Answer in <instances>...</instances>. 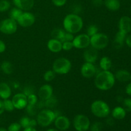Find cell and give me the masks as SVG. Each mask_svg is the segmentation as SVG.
Segmentation results:
<instances>
[{"label": "cell", "instance_id": "836d02e7", "mask_svg": "<svg viewBox=\"0 0 131 131\" xmlns=\"http://www.w3.org/2000/svg\"><path fill=\"white\" fill-rule=\"evenodd\" d=\"M123 107L126 111V112H130L131 111V99H125L123 101Z\"/></svg>", "mask_w": 131, "mask_h": 131}, {"label": "cell", "instance_id": "9c48e42d", "mask_svg": "<svg viewBox=\"0 0 131 131\" xmlns=\"http://www.w3.org/2000/svg\"><path fill=\"white\" fill-rule=\"evenodd\" d=\"M72 43L75 48L86 49L90 45V37L87 34L79 35L74 37Z\"/></svg>", "mask_w": 131, "mask_h": 131}, {"label": "cell", "instance_id": "7402d4cb", "mask_svg": "<svg viewBox=\"0 0 131 131\" xmlns=\"http://www.w3.org/2000/svg\"><path fill=\"white\" fill-rule=\"evenodd\" d=\"M126 116V111L123 107L118 106L112 111V116L116 120H122Z\"/></svg>", "mask_w": 131, "mask_h": 131}, {"label": "cell", "instance_id": "ba28073f", "mask_svg": "<svg viewBox=\"0 0 131 131\" xmlns=\"http://www.w3.org/2000/svg\"><path fill=\"white\" fill-rule=\"evenodd\" d=\"M74 127L78 131H86L90 127V122L86 115H78L74 119Z\"/></svg>", "mask_w": 131, "mask_h": 131}, {"label": "cell", "instance_id": "d590c367", "mask_svg": "<svg viewBox=\"0 0 131 131\" xmlns=\"http://www.w3.org/2000/svg\"><path fill=\"white\" fill-rule=\"evenodd\" d=\"M126 37H127V34L124 33V32L121 31H119L116 33V35H115V40H116L117 41H119V42H124Z\"/></svg>", "mask_w": 131, "mask_h": 131}, {"label": "cell", "instance_id": "60d3db41", "mask_svg": "<svg viewBox=\"0 0 131 131\" xmlns=\"http://www.w3.org/2000/svg\"><path fill=\"white\" fill-rule=\"evenodd\" d=\"M104 4L103 0H92V5L96 7H100Z\"/></svg>", "mask_w": 131, "mask_h": 131}, {"label": "cell", "instance_id": "681fc988", "mask_svg": "<svg viewBox=\"0 0 131 131\" xmlns=\"http://www.w3.org/2000/svg\"><path fill=\"white\" fill-rule=\"evenodd\" d=\"M47 131H59L58 130H56V129H49Z\"/></svg>", "mask_w": 131, "mask_h": 131}, {"label": "cell", "instance_id": "f907efd6", "mask_svg": "<svg viewBox=\"0 0 131 131\" xmlns=\"http://www.w3.org/2000/svg\"><path fill=\"white\" fill-rule=\"evenodd\" d=\"M130 80L131 81V74H130Z\"/></svg>", "mask_w": 131, "mask_h": 131}, {"label": "cell", "instance_id": "603a6c76", "mask_svg": "<svg viewBox=\"0 0 131 131\" xmlns=\"http://www.w3.org/2000/svg\"><path fill=\"white\" fill-rule=\"evenodd\" d=\"M99 65L102 70H110L112 67V61L109 57L104 56L100 60Z\"/></svg>", "mask_w": 131, "mask_h": 131}, {"label": "cell", "instance_id": "277c9868", "mask_svg": "<svg viewBox=\"0 0 131 131\" xmlns=\"http://www.w3.org/2000/svg\"><path fill=\"white\" fill-rule=\"evenodd\" d=\"M57 117L56 113L52 111L49 109L43 110L40 111L37 115V122L42 127H47L54 121L55 118Z\"/></svg>", "mask_w": 131, "mask_h": 131}, {"label": "cell", "instance_id": "ab89813d", "mask_svg": "<svg viewBox=\"0 0 131 131\" xmlns=\"http://www.w3.org/2000/svg\"><path fill=\"white\" fill-rule=\"evenodd\" d=\"M67 0H52V2L54 5L58 7L63 6L65 5Z\"/></svg>", "mask_w": 131, "mask_h": 131}, {"label": "cell", "instance_id": "ac0fdd59", "mask_svg": "<svg viewBox=\"0 0 131 131\" xmlns=\"http://www.w3.org/2000/svg\"><path fill=\"white\" fill-rule=\"evenodd\" d=\"M47 47L50 51L56 53L62 50V43L58 40L51 38L47 42Z\"/></svg>", "mask_w": 131, "mask_h": 131}, {"label": "cell", "instance_id": "bcb514c9", "mask_svg": "<svg viewBox=\"0 0 131 131\" xmlns=\"http://www.w3.org/2000/svg\"><path fill=\"white\" fill-rule=\"evenodd\" d=\"M4 111H5V109H4L3 102L1 100H0V115L3 113Z\"/></svg>", "mask_w": 131, "mask_h": 131}, {"label": "cell", "instance_id": "5bb4252c", "mask_svg": "<svg viewBox=\"0 0 131 131\" xmlns=\"http://www.w3.org/2000/svg\"><path fill=\"white\" fill-rule=\"evenodd\" d=\"M83 58L85 62L93 63L98 58V51L91 46L84 51Z\"/></svg>", "mask_w": 131, "mask_h": 131}, {"label": "cell", "instance_id": "484cf974", "mask_svg": "<svg viewBox=\"0 0 131 131\" xmlns=\"http://www.w3.org/2000/svg\"><path fill=\"white\" fill-rule=\"evenodd\" d=\"M58 104V100L55 97H54L53 95L51 96L50 98H49L48 99L44 101V106L45 107H46L47 108L50 109V108H53L55 106L57 105Z\"/></svg>", "mask_w": 131, "mask_h": 131}, {"label": "cell", "instance_id": "7bdbcfd3", "mask_svg": "<svg viewBox=\"0 0 131 131\" xmlns=\"http://www.w3.org/2000/svg\"><path fill=\"white\" fill-rule=\"evenodd\" d=\"M5 49H6V45L2 40H0V53L5 52Z\"/></svg>", "mask_w": 131, "mask_h": 131}, {"label": "cell", "instance_id": "d4e9b609", "mask_svg": "<svg viewBox=\"0 0 131 131\" xmlns=\"http://www.w3.org/2000/svg\"><path fill=\"white\" fill-rule=\"evenodd\" d=\"M65 33V31L64 30L60 29V28H56V29H53L52 31V32H51V37L54 39H56L61 41Z\"/></svg>", "mask_w": 131, "mask_h": 131}, {"label": "cell", "instance_id": "4316f807", "mask_svg": "<svg viewBox=\"0 0 131 131\" xmlns=\"http://www.w3.org/2000/svg\"><path fill=\"white\" fill-rule=\"evenodd\" d=\"M23 12H23V10L18 8H14L12 9L11 11H10V18H11V19H14V20L17 21V19L19 18V17L22 15V14H23Z\"/></svg>", "mask_w": 131, "mask_h": 131}, {"label": "cell", "instance_id": "7dc6e473", "mask_svg": "<svg viewBox=\"0 0 131 131\" xmlns=\"http://www.w3.org/2000/svg\"><path fill=\"white\" fill-rule=\"evenodd\" d=\"M24 131H37L34 127H28L24 129Z\"/></svg>", "mask_w": 131, "mask_h": 131}, {"label": "cell", "instance_id": "6da1fadb", "mask_svg": "<svg viewBox=\"0 0 131 131\" xmlns=\"http://www.w3.org/2000/svg\"><path fill=\"white\" fill-rule=\"evenodd\" d=\"M115 75L110 70H102L96 75L95 86L100 90H109L115 85Z\"/></svg>", "mask_w": 131, "mask_h": 131}, {"label": "cell", "instance_id": "f1b7e54d", "mask_svg": "<svg viewBox=\"0 0 131 131\" xmlns=\"http://www.w3.org/2000/svg\"><path fill=\"white\" fill-rule=\"evenodd\" d=\"M56 77V73L53 71L52 70H47V72H45L43 74V79L46 81L50 82L52 81Z\"/></svg>", "mask_w": 131, "mask_h": 131}, {"label": "cell", "instance_id": "ee69618b", "mask_svg": "<svg viewBox=\"0 0 131 131\" xmlns=\"http://www.w3.org/2000/svg\"><path fill=\"white\" fill-rule=\"evenodd\" d=\"M125 43L127 45L128 47H130L131 48V35H129L127 36L126 38H125Z\"/></svg>", "mask_w": 131, "mask_h": 131}, {"label": "cell", "instance_id": "52a82bcc", "mask_svg": "<svg viewBox=\"0 0 131 131\" xmlns=\"http://www.w3.org/2000/svg\"><path fill=\"white\" fill-rule=\"evenodd\" d=\"M17 29V23L16 20L8 18L0 22V31L6 35L14 34Z\"/></svg>", "mask_w": 131, "mask_h": 131}, {"label": "cell", "instance_id": "e0dca14e", "mask_svg": "<svg viewBox=\"0 0 131 131\" xmlns=\"http://www.w3.org/2000/svg\"><path fill=\"white\" fill-rule=\"evenodd\" d=\"M53 89L49 84H43L40 88L38 91V96L42 101H46L52 96Z\"/></svg>", "mask_w": 131, "mask_h": 131}, {"label": "cell", "instance_id": "f546056e", "mask_svg": "<svg viewBox=\"0 0 131 131\" xmlns=\"http://www.w3.org/2000/svg\"><path fill=\"white\" fill-rule=\"evenodd\" d=\"M10 8V3L8 0H0V12H4Z\"/></svg>", "mask_w": 131, "mask_h": 131}, {"label": "cell", "instance_id": "8992f818", "mask_svg": "<svg viewBox=\"0 0 131 131\" xmlns=\"http://www.w3.org/2000/svg\"><path fill=\"white\" fill-rule=\"evenodd\" d=\"M109 43V38L106 34L97 33L90 37V45L97 50L106 48Z\"/></svg>", "mask_w": 131, "mask_h": 131}, {"label": "cell", "instance_id": "44dd1931", "mask_svg": "<svg viewBox=\"0 0 131 131\" xmlns=\"http://www.w3.org/2000/svg\"><path fill=\"white\" fill-rule=\"evenodd\" d=\"M104 4L108 10L111 11H117L121 6L120 0H104Z\"/></svg>", "mask_w": 131, "mask_h": 131}, {"label": "cell", "instance_id": "7a4b0ae2", "mask_svg": "<svg viewBox=\"0 0 131 131\" xmlns=\"http://www.w3.org/2000/svg\"><path fill=\"white\" fill-rule=\"evenodd\" d=\"M63 24L67 32L74 34L81 30L83 26V21L79 15L75 14H70L65 16Z\"/></svg>", "mask_w": 131, "mask_h": 131}, {"label": "cell", "instance_id": "f6af8a7d", "mask_svg": "<svg viewBox=\"0 0 131 131\" xmlns=\"http://www.w3.org/2000/svg\"><path fill=\"white\" fill-rule=\"evenodd\" d=\"M125 92L128 95L130 96L131 97V83L128 84V85L126 86L125 88Z\"/></svg>", "mask_w": 131, "mask_h": 131}, {"label": "cell", "instance_id": "e575fe53", "mask_svg": "<svg viewBox=\"0 0 131 131\" xmlns=\"http://www.w3.org/2000/svg\"><path fill=\"white\" fill-rule=\"evenodd\" d=\"M74 38V37L72 33H69V32H65V35H64L63 37L61 39V43L65 42H72Z\"/></svg>", "mask_w": 131, "mask_h": 131}, {"label": "cell", "instance_id": "f5cc1de1", "mask_svg": "<svg viewBox=\"0 0 131 131\" xmlns=\"http://www.w3.org/2000/svg\"></svg>", "mask_w": 131, "mask_h": 131}, {"label": "cell", "instance_id": "4fadbf2b", "mask_svg": "<svg viewBox=\"0 0 131 131\" xmlns=\"http://www.w3.org/2000/svg\"><path fill=\"white\" fill-rule=\"evenodd\" d=\"M54 124L56 127L60 130H66L70 127V120L65 116H58L55 118Z\"/></svg>", "mask_w": 131, "mask_h": 131}, {"label": "cell", "instance_id": "74e56055", "mask_svg": "<svg viewBox=\"0 0 131 131\" xmlns=\"http://www.w3.org/2000/svg\"><path fill=\"white\" fill-rule=\"evenodd\" d=\"M74 47L72 42H65L62 43V49L64 51H70Z\"/></svg>", "mask_w": 131, "mask_h": 131}, {"label": "cell", "instance_id": "3957f363", "mask_svg": "<svg viewBox=\"0 0 131 131\" xmlns=\"http://www.w3.org/2000/svg\"><path fill=\"white\" fill-rule=\"evenodd\" d=\"M92 113L99 118H106L110 115V107L106 102L101 100L95 101L91 105Z\"/></svg>", "mask_w": 131, "mask_h": 131}, {"label": "cell", "instance_id": "8fae6325", "mask_svg": "<svg viewBox=\"0 0 131 131\" xmlns=\"http://www.w3.org/2000/svg\"><path fill=\"white\" fill-rule=\"evenodd\" d=\"M12 101L14 107L17 110H23L28 105L27 96L24 93H17L13 97Z\"/></svg>", "mask_w": 131, "mask_h": 131}, {"label": "cell", "instance_id": "30bf717a", "mask_svg": "<svg viewBox=\"0 0 131 131\" xmlns=\"http://www.w3.org/2000/svg\"><path fill=\"white\" fill-rule=\"evenodd\" d=\"M35 22V17L32 13L28 12H24L22 15L19 17L17 20L18 24L22 27L27 28L31 26Z\"/></svg>", "mask_w": 131, "mask_h": 131}, {"label": "cell", "instance_id": "b9f144b4", "mask_svg": "<svg viewBox=\"0 0 131 131\" xmlns=\"http://www.w3.org/2000/svg\"><path fill=\"white\" fill-rule=\"evenodd\" d=\"M124 45V42H119V41L116 40H114L113 42V46L116 49H120Z\"/></svg>", "mask_w": 131, "mask_h": 131}, {"label": "cell", "instance_id": "c3c4849f", "mask_svg": "<svg viewBox=\"0 0 131 131\" xmlns=\"http://www.w3.org/2000/svg\"><path fill=\"white\" fill-rule=\"evenodd\" d=\"M0 131H8L5 128H0Z\"/></svg>", "mask_w": 131, "mask_h": 131}, {"label": "cell", "instance_id": "9a60e30c", "mask_svg": "<svg viewBox=\"0 0 131 131\" xmlns=\"http://www.w3.org/2000/svg\"><path fill=\"white\" fill-rule=\"evenodd\" d=\"M119 31L127 35L131 31V18L128 16H123L120 18L118 23Z\"/></svg>", "mask_w": 131, "mask_h": 131}, {"label": "cell", "instance_id": "816d5d0a", "mask_svg": "<svg viewBox=\"0 0 131 131\" xmlns=\"http://www.w3.org/2000/svg\"><path fill=\"white\" fill-rule=\"evenodd\" d=\"M130 13H131V6H130Z\"/></svg>", "mask_w": 131, "mask_h": 131}, {"label": "cell", "instance_id": "d6986e66", "mask_svg": "<svg viewBox=\"0 0 131 131\" xmlns=\"http://www.w3.org/2000/svg\"><path fill=\"white\" fill-rule=\"evenodd\" d=\"M12 94L10 87L5 83H0V97L3 99L10 98Z\"/></svg>", "mask_w": 131, "mask_h": 131}, {"label": "cell", "instance_id": "8d00e7d4", "mask_svg": "<svg viewBox=\"0 0 131 131\" xmlns=\"http://www.w3.org/2000/svg\"><path fill=\"white\" fill-rule=\"evenodd\" d=\"M20 124L19 123H12L10 124L8 127V131H19L20 130Z\"/></svg>", "mask_w": 131, "mask_h": 131}, {"label": "cell", "instance_id": "83f0119b", "mask_svg": "<svg viewBox=\"0 0 131 131\" xmlns=\"http://www.w3.org/2000/svg\"><path fill=\"white\" fill-rule=\"evenodd\" d=\"M3 102L4 109L5 111H8V112H12L14 111L15 107H14L12 100H9L8 99H4Z\"/></svg>", "mask_w": 131, "mask_h": 131}, {"label": "cell", "instance_id": "cb8c5ba5", "mask_svg": "<svg viewBox=\"0 0 131 131\" xmlns=\"http://www.w3.org/2000/svg\"><path fill=\"white\" fill-rule=\"evenodd\" d=\"M0 69H1V70L5 74H8V75H10V74H12L13 72H14V67H13V65L11 63L9 62V61H3L1 63Z\"/></svg>", "mask_w": 131, "mask_h": 131}, {"label": "cell", "instance_id": "1f68e13d", "mask_svg": "<svg viewBox=\"0 0 131 131\" xmlns=\"http://www.w3.org/2000/svg\"><path fill=\"white\" fill-rule=\"evenodd\" d=\"M27 99H28V105L33 106V105L37 104L38 102V97L33 93L28 95L27 96Z\"/></svg>", "mask_w": 131, "mask_h": 131}, {"label": "cell", "instance_id": "f35d334b", "mask_svg": "<svg viewBox=\"0 0 131 131\" xmlns=\"http://www.w3.org/2000/svg\"><path fill=\"white\" fill-rule=\"evenodd\" d=\"M102 129V124L101 122H95L91 127L92 131H101Z\"/></svg>", "mask_w": 131, "mask_h": 131}, {"label": "cell", "instance_id": "d6a6232c", "mask_svg": "<svg viewBox=\"0 0 131 131\" xmlns=\"http://www.w3.org/2000/svg\"><path fill=\"white\" fill-rule=\"evenodd\" d=\"M97 33H98V28L97 26L94 25V24L90 25L87 29V35L90 37H92Z\"/></svg>", "mask_w": 131, "mask_h": 131}, {"label": "cell", "instance_id": "2e32d148", "mask_svg": "<svg viewBox=\"0 0 131 131\" xmlns=\"http://www.w3.org/2000/svg\"><path fill=\"white\" fill-rule=\"evenodd\" d=\"M13 3L18 8L23 11H29L34 6V0H13Z\"/></svg>", "mask_w": 131, "mask_h": 131}, {"label": "cell", "instance_id": "7c38bea8", "mask_svg": "<svg viewBox=\"0 0 131 131\" xmlns=\"http://www.w3.org/2000/svg\"><path fill=\"white\" fill-rule=\"evenodd\" d=\"M97 72L95 67L92 63L85 62L81 68V75L85 78H91L94 76Z\"/></svg>", "mask_w": 131, "mask_h": 131}, {"label": "cell", "instance_id": "ffe728a7", "mask_svg": "<svg viewBox=\"0 0 131 131\" xmlns=\"http://www.w3.org/2000/svg\"><path fill=\"white\" fill-rule=\"evenodd\" d=\"M130 74L129 73V72L126 70L121 69L116 72L115 77V79H117L118 81L124 83V82H127L130 80Z\"/></svg>", "mask_w": 131, "mask_h": 131}, {"label": "cell", "instance_id": "5b68a950", "mask_svg": "<svg viewBox=\"0 0 131 131\" xmlns=\"http://www.w3.org/2000/svg\"><path fill=\"white\" fill-rule=\"evenodd\" d=\"M72 68L71 62L65 58H59L54 61L52 64V70L56 74H67L70 72Z\"/></svg>", "mask_w": 131, "mask_h": 131}, {"label": "cell", "instance_id": "4dcf8cb0", "mask_svg": "<svg viewBox=\"0 0 131 131\" xmlns=\"http://www.w3.org/2000/svg\"><path fill=\"white\" fill-rule=\"evenodd\" d=\"M31 120L29 118L24 116L20 120V125L21 127L26 129L28 127H31Z\"/></svg>", "mask_w": 131, "mask_h": 131}]
</instances>
